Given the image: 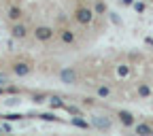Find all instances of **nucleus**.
I'll return each instance as SVG.
<instances>
[{
  "label": "nucleus",
  "instance_id": "f257e3e1",
  "mask_svg": "<svg viewBox=\"0 0 153 136\" xmlns=\"http://www.w3.org/2000/svg\"><path fill=\"white\" fill-rule=\"evenodd\" d=\"M74 17H76V22L79 24H83V26H89V24H94V11L89 9V7H79L74 11Z\"/></svg>",
  "mask_w": 153,
  "mask_h": 136
},
{
  "label": "nucleus",
  "instance_id": "f03ea898",
  "mask_svg": "<svg viewBox=\"0 0 153 136\" xmlns=\"http://www.w3.org/2000/svg\"><path fill=\"white\" fill-rule=\"evenodd\" d=\"M53 34H55V30H53L51 26H36V28H34V36H36V41H41V43L51 41Z\"/></svg>",
  "mask_w": 153,
  "mask_h": 136
},
{
  "label": "nucleus",
  "instance_id": "7ed1b4c3",
  "mask_svg": "<svg viewBox=\"0 0 153 136\" xmlns=\"http://www.w3.org/2000/svg\"><path fill=\"white\" fill-rule=\"evenodd\" d=\"M60 81L66 83V85H74V83H76V70L70 68V66L62 68V70H60Z\"/></svg>",
  "mask_w": 153,
  "mask_h": 136
},
{
  "label": "nucleus",
  "instance_id": "20e7f679",
  "mask_svg": "<svg viewBox=\"0 0 153 136\" xmlns=\"http://www.w3.org/2000/svg\"><path fill=\"white\" fill-rule=\"evenodd\" d=\"M13 72H15L17 77H28V74L32 72V64H30V62H15V64H13Z\"/></svg>",
  "mask_w": 153,
  "mask_h": 136
},
{
  "label": "nucleus",
  "instance_id": "39448f33",
  "mask_svg": "<svg viewBox=\"0 0 153 136\" xmlns=\"http://www.w3.org/2000/svg\"><path fill=\"white\" fill-rule=\"evenodd\" d=\"M11 36H13V38H19V41H22V38H26V36H28V28H26L24 24L15 22V24H13V28H11Z\"/></svg>",
  "mask_w": 153,
  "mask_h": 136
},
{
  "label": "nucleus",
  "instance_id": "423d86ee",
  "mask_svg": "<svg viewBox=\"0 0 153 136\" xmlns=\"http://www.w3.org/2000/svg\"><path fill=\"white\" fill-rule=\"evenodd\" d=\"M117 117H119L121 126H126V128H132L134 123H136V119H134V115H132L130 111H119V113H117Z\"/></svg>",
  "mask_w": 153,
  "mask_h": 136
},
{
  "label": "nucleus",
  "instance_id": "0eeeda50",
  "mask_svg": "<svg viewBox=\"0 0 153 136\" xmlns=\"http://www.w3.org/2000/svg\"><path fill=\"white\" fill-rule=\"evenodd\" d=\"M91 126H94V128H98V130H111L113 121H111L108 117H102V115H98V117H94Z\"/></svg>",
  "mask_w": 153,
  "mask_h": 136
},
{
  "label": "nucleus",
  "instance_id": "6e6552de",
  "mask_svg": "<svg viewBox=\"0 0 153 136\" xmlns=\"http://www.w3.org/2000/svg\"><path fill=\"white\" fill-rule=\"evenodd\" d=\"M60 38H62L64 45H72V43L76 41V34H74L70 28H62V30H60Z\"/></svg>",
  "mask_w": 153,
  "mask_h": 136
},
{
  "label": "nucleus",
  "instance_id": "1a4fd4ad",
  "mask_svg": "<svg viewBox=\"0 0 153 136\" xmlns=\"http://www.w3.org/2000/svg\"><path fill=\"white\" fill-rule=\"evenodd\" d=\"M136 126V134H143V136H151L153 134V126L151 123H134Z\"/></svg>",
  "mask_w": 153,
  "mask_h": 136
},
{
  "label": "nucleus",
  "instance_id": "9d476101",
  "mask_svg": "<svg viewBox=\"0 0 153 136\" xmlns=\"http://www.w3.org/2000/svg\"><path fill=\"white\" fill-rule=\"evenodd\" d=\"M22 15H24V11H22V7H11L9 9V19L11 22H19V19H22Z\"/></svg>",
  "mask_w": 153,
  "mask_h": 136
},
{
  "label": "nucleus",
  "instance_id": "9b49d317",
  "mask_svg": "<svg viewBox=\"0 0 153 136\" xmlns=\"http://www.w3.org/2000/svg\"><path fill=\"white\" fill-rule=\"evenodd\" d=\"M70 123H72V126H76V128H83V130H89V128H91V123H87L85 119H81L79 115H72Z\"/></svg>",
  "mask_w": 153,
  "mask_h": 136
},
{
  "label": "nucleus",
  "instance_id": "f8f14e48",
  "mask_svg": "<svg viewBox=\"0 0 153 136\" xmlns=\"http://www.w3.org/2000/svg\"><path fill=\"white\" fill-rule=\"evenodd\" d=\"M49 104H51V109H62V106H64V102H62L60 96H51V98H49Z\"/></svg>",
  "mask_w": 153,
  "mask_h": 136
},
{
  "label": "nucleus",
  "instance_id": "ddd939ff",
  "mask_svg": "<svg viewBox=\"0 0 153 136\" xmlns=\"http://www.w3.org/2000/svg\"><path fill=\"white\" fill-rule=\"evenodd\" d=\"M138 96H143V98H149V96H151V87L145 85V83H138Z\"/></svg>",
  "mask_w": 153,
  "mask_h": 136
},
{
  "label": "nucleus",
  "instance_id": "4468645a",
  "mask_svg": "<svg viewBox=\"0 0 153 136\" xmlns=\"http://www.w3.org/2000/svg\"><path fill=\"white\" fill-rule=\"evenodd\" d=\"M104 13H106V4L102 2V0H98L96 7H94V15H104Z\"/></svg>",
  "mask_w": 153,
  "mask_h": 136
},
{
  "label": "nucleus",
  "instance_id": "2eb2a0df",
  "mask_svg": "<svg viewBox=\"0 0 153 136\" xmlns=\"http://www.w3.org/2000/svg\"><path fill=\"white\" fill-rule=\"evenodd\" d=\"M98 96H100V98H108V96H111V87L108 85H100L98 87Z\"/></svg>",
  "mask_w": 153,
  "mask_h": 136
},
{
  "label": "nucleus",
  "instance_id": "dca6fc26",
  "mask_svg": "<svg viewBox=\"0 0 153 136\" xmlns=\"http://www.w3.org/2000/svg\"><path fill=\"white\" fill-rule=\"evenodd\" d=\"M62 109H66V111H68L70 115H81V109H79V106H72V104H64Z\"/></svg>",
  "mask_w": 153,
  "mask_h": 136
},
{
  "label": "nucleus",
  "instance_id": "f3484780",
  "mask_svg": "<svg viewBox=\"0 0 153 136\" xmlns=\"http://www.w3.org/2000/svg\"><path fill=\"white\" fill-rule=\"evenodd\" d=\"M117 72H119V77H128V74H130V66H126V64H121V66L117 68Z\"/></svg>",
  "mask_w": 153,
  "mask_h": 136
},
{
  "label": "nucleus",
  "instance_id": "a211bd4d",
  "mask_svg": "<svg viewBox=\"0 0 153 136\" xmlns=\"http://www.w3.org/2000/svg\"><path fill=\"white\" fill-rule=\"evenodd\" d=\"M132 7L136 13H145V2H132Z\"/></svg>",
  "mask_w": 153,
  "mask_h": 136
},
{
  "label": "nucleus",
  "instance_id": "6ab92c4d",
  "mask_svg": "<svg viewBox=\"0 0 153 136\" xmlns=\"http://www.w3.org/2000/svg\"><path fill=\"white\" fill-rule=\"evenodd\" d=\"M45 98H47L45 94H34V104H41V102H45Z\"/></svg>",
  "mask_w": 153,
  "mask_h": 136
},
{
  "label": "nucleus",
  "instance_id": "aec40b11",
  "mask_svg": "<svg viewBox=\"0 0 153 136\" xmlns=\"http://www.w3.org/2000/svg\"><path fill=\"white\" fill-rule=\"evenodd\" d=\"M41 119H45V121H55V115H53V113H43Z\"/></svg>",
  "mask_w": 153,
  "mask_h": 136
},
{
  "label": "nucleus",
  "instance_id": "412c9836",
  "mask_svg": "<svg viewBox=\"0 0 153 136\" xmlns=\"http://www.w3.org/2000/svg\"><path fill=\"white\" fill-rule=\"evenodd\" d=\"M0 85H2V87L9 85V74H2V72H0Z\"/></svg>",
  "mask_w": 153,
  "mask_h": 136
},
{
  "label": "nucleus",
  "instance_id": "4be33fe9",
  "mask_svg": "<svg viewBox=\"0 0 153 136\" xmlns=\"http://www.w3.org/2000/svg\"><path fill=\"white\" fill-rule=\"evenodd\" d=\"M4 94H19V89H17V87H7Z\"/></svg>",
  "mask_w": 153,
  "mask_h": 136
},
{
  "label": "nucleus",
  "instance_id": "5701e85b",
  "mask_svg": "<svg viewBox=\"0 0 153 136\" xmlns=\"http://www.w3.org/2000/svg\"><path fill=\"white\" fill-rule=\"evenodd\" d=\"M0 130H4V132H11V126H9V123H2V128H0Z\"/></svg>",
  "mask_w": 153,
  "mask_h": 136
},
{
  "label": "nucleus",
  "instance_id": "b1692460",
  "mask_svg": "<svg viewBox=\"0 0 153 136\" xmlns=\"http://www.w3.org/2000/svg\"><path fill=\"white\" fill-rule=\"evenodd\" d=\"M119 2H123V4H128V7H130V4L134 2V0H119Z\"/></svg>",
  "mask_w": 153,
  "mask_h": 136
},
{
  "label": "nucleus",
  "instance_id": "393cba45",
  "mask_svg": "<svg viewBox=\"0 0 153 136\" xmlns=\"http://www.w3.org/2000/svg\"><path fill=\"white\" fill-rule=\"evenodd\" d=\"M2 94H4V87H2V85H0V96H2Z\"/></svg>",
  "mask_w": 153,
  "mask_h": 136
}]
</instances>
